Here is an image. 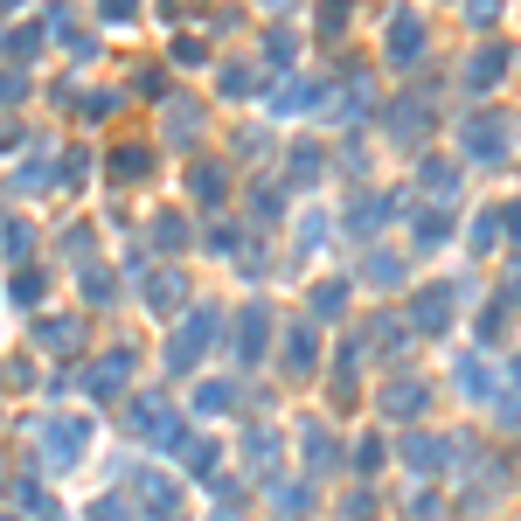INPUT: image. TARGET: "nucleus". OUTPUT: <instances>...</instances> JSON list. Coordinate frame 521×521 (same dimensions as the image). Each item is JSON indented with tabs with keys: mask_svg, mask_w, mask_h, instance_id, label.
<instances>
[{
	"mask_svg": "<svg viewBox=\"0 0 521 521\" xmlns=\"http://www.w3.org/2000/svg\"><path fill=\"white\" fill-rule=\"evenodd\" d=\"M21 91H28V84H21V77H14V70H0V105H14V98H21Z\"/></svg>",
	"mask_w": 521,
	"mask_h": 521,
	"instance_id": "nucleus-41",
	"label": "nucleus"
},
{
	"mask_svg": "<svg viewBox=\"0 0 521 521\" xmlns=\"http://www.w3.org/2000/svg\"><path fill=\"white\" fill-rule=\"evenodd\" d=\"M466 153L473 160H508V119H466Z\"/></svg>",
	"mask_w": 521,
	"mask_h": 521,
	"instance_id": "nucleus-4",
	"label": "nucleus"
},
{
	"mask_svg": "<svg viewBox=\"0 0 521 521\" xmlns=\"http://www.w3.org/2000/svg\"><path fill=\"white\" fill-rule=\"evenodd\" d=\"M264 56H271V63H278V70H285V63H292V56H299V42H292V35H285V28H271V35H264Z\"/></svg>",
	"mask_w": 521,
	"mask_h": 521,
	"instance_id": "nucleus-29",
	"label": "nucleus"
},
{
	"mask_svg": "<svg viewBox=\"0 0 521 521\" xmlns=\"http://www.w3.org/2000/svg\"><path fill=\"white\" fill-rule=\"evenodd\" d=\"M501 70H508V49H480V56L466 63V84H473V91H494Z\"/></svg>",
	"mask_w": 521,
	"mask_h": 521,
	"instance_id": "nucleus-14",
	"label": "nucleus"
},
{
	"mask_svg": "<svg viewBox=\"0 0 521 521\" xmlns=\"http://www.w3.org/2000/svg\"><path fill=\"white\" fill-rule=\"evenodd\" d=\"M14 146H21V126H14V119H0V153H14Z\"/></svg>",
	"mask_w": 521,
	"mask_h": 521,
	"instance_id": "nucleus-42",
	"label": "nucleus"
},
{
	"mask_svg": "<svg viewBox=\"0 0 521 521\" xmlns=\"http://www.w3.org/2000/svg\"><path fill=\"white\" fill-rule=\"evenodd\" d=\"M77 341H84V327H77V320H42V348H56V355H70Z\"/></svg>",
	"mask_w": 521,
	"mask_h": 521,
	"instance_id": "nucleus-19",
	"label": "nucleus"
},
{
	"mask_svg": "<svg viewBox=\"0 0 521 521\" xmlns=\"http://www.w3.org/2000/svg\"><path fill=\"white\" fill-rule=\"evenodd\" d=\"M424 56V21L417 14H396L390 21V63H417Z\"/></svg>",
	"mask_w": 521,
	"mask_h": 521,
	"instance_id": "nucleus-8",
	"label": "nucleus"
},
{
	"mask_svg": "<svg viewBox=\"0 0 521 521\" xmlns=\"http://www.w3.org/2000/svg\"><path fill=\"white\" fill-rule=\"evenodd\" d=\"M0 49H7V56H35V49H42V28H7Z\"/></svg>",
	"mask_w": 521,
	"mask_h": 521,
	"instance_id": "nucleus-28",
	"label": "nucleus"
},
{
	"mask_svg": "<svg viewBox=\"0 0 521 521\" xmlns=\"http://www.w3.org/2000/svg\"><path fill=\"white\" fill-rule=\"evenodd\" d=\"M348 21H355L348 0H327V7H320V35H348Z\"/></svg>",
	"mask_w": 521,
	"mask_h": 521,
	"instance_id": "nucleus-24",
	"label": "nucleus"
},
{
	"mask_svg": "<svg viewBox=\"0 0 521 521\" xmlns=\"http://www.w3.org/2000/svg\"><path fill=\"white\" fill-rule=\"evenodd\" d=\"M91 521H132V508H126V501H98V508H91Z\"/></svg>",
	"mask_w": 521,
	"mask_h": 521,
	"instance_id": "nucleus-40",
	"label": "nucleus"
},
{
	"mask_svg": "<svg viewBox=\"0 0 521 521\" xmlns=\"http://www.w3.org/2000/svg\"><path fill=\"white\" fill-rule=\"evenodd\" d=\"M28 244H35V230H28V223H0V251H7L14 264L28 258Z\"/></svg>",
	"mask_w": 521,
	"mask_h": 521,
	"instance_id": "nucleus-23",
	"label": "nucleus"
},
{
	"mask_svg": "<svg viewBox=\"0 0 521 521\" xmlns=\"http://www.w3.org/2000/svg\"><path fill=\"white\" fill-rule=\"evenodd\" d=\"M188 473L195 480H216V445H188Z\"/></svg>",
	"mask_w": 521,
	"mask_h": 521,
	"instance_id": "nucleus-33",
	"label": "nucleus"
},
{
	"mask_svg": "<svg viewBox=\"0 0 521 521\" xmlns=\"http://www.w3.org/2000/svg\"><path fill=\"white\" fill-rule=\"evenodd\" d=\"M264 341H271V306L251 299L244 320H237V362H264Z\"/></svg>",
	"mask_w": 521,
	"mask_h": 521,
	"instance_id": "nucleus-3",
	"label": "nucleus"
},
{
	"mask_svg": "<svg viewBox=\"0 0 521 521\" xmlns=\"http://www.w3.org/2000/svg\"><path fill=\"white\" fill-rule=\"evenodd\" d=\"M112 174H119V181H139V174H153V153H146V146H119V153H112Z\"/></svg>",
	"mask_w": 521,
	"mask_h": 521,
	"instance_id": "nucleus-16",
	"label": "nucleus"
},
{
	"mask_svg": "<svg viewBox=\"0 0 521 521\" xmlns=\"http://www.w3.org/2000/svg\"><path fill=\"white\" fill-rule=\"evenodd\" d=\"M355 383H362V348H341L334 355V403H355Z\"/></svg>",
	"mask_w": 521,
	"mask_h": 521,
	"instance_id": "nucleus-15",
	"label": "nucleus"
},
{
	"mask_svg": "<svg viewBox=\"0 0 521 521\" xmlns=\"http://www.w3.org/2000/svg\"><path fill=\"white\" fill-rule=\"evenodd\" d=\"M424 126H431V105H424V98H396V105H390V132L403 139V146H417Z\"/></svg>",
	"mask_w": 521,
	"mask_h": 521,
	"instance_id": "nucleus-7",
	"label": "nucleus"
},
{
	"mask_svg": "<svg viewBox=\"0 0 521 521\" xmlns=\"http://www.w3.org/2000/svg\"><path fill=\"white\" fill-rule=\"evenodd\" d=\"M410 320H417L424 334H445V327H452V292H445V285H431V292H417V306H410Z\"/></svg>",
	"mask_w": 521,
	"mask_h": 521,
	"instance_id": "nucleus-6",
	"label": "nucleus"
},
{
	"mask_svg": "<svg viewBox=\"0 0 521 521\" xmlns=\"http://www.w3.org/2000/svg\"><path fill=\"white\" fill-rule=\"evenodd\" d=\"M216 334H223V313H216V306H195V313L181 320V334L167 341V369H174V376H188V369L202 362V348H209Z\"/></svg>",
	"mask_w": 521,
	"mask_h": 521,
	"instance_id": "nucleus-1",
	"label": "nucleus"
},
{
	"mask_svg": "<svg viewBox=\"0 0 521 521\" xmlns=\"http://www.w3.org/2000/svg\"><path fill=\"white\" fill-rule=\"evenodd\" d=\"M188 188H195V202H209V209H223V195H230V174H223L216 160H195V174H188Z\"/></svg>",
	"mask_w": 521,
	"mask_h": 521,
	"instance_id": "nucleus-9",
	"label": "nucleus"
},
{
	"mask_svg": "<svg viewBox=\"0 0 521 521\" xmlns=\"http://www.w3.org/2000/svg\"><path fill=\"white\" fill-rule=\"evenodd\" d=\"M285 369H292V376H306V369H313V334H306V327L285 341Z\"/></svg>",
	"mask_w": 521,
	"mask_h": 521,
	"instance_id": "nucleus-22",
	"label": "nucleus"
},
{
	"mask_svg": "<svg viewBox=\"0 0 521 521\" xmlns=\"http://www.w3.org/2000/svg\"><path fill=\"white\" fill-rule=\"evenodd\" d=\"M112 292H119V285H112V271H98V264H91V271H84V299H91V306H112Z\"/></svg>",
	"mask_w": 521,
	"mask_h": 521,
	"instance_id": "nucleus-26",
	"label": "nucleus"
},
{
	"mask_svg": "<svg viewBox=\"0 0 521 521\" xmlns=\"http://www.w3.org/2000/svg\"><path fill=\"white\" fill-rule=\"evenodd\" d=\"M230 403H237V383H202L195 390V410H209V417H223Z\"/></svg>",
	"mask_w": 521,
	"mask_h": 521,
	"instance_id": "nucleus-20",
	"label": "nucleus"
},
{
	"mask_svg": "<svg viewBox=\"0 0 521 521\" xmlns=\"http://www.w3.org/2000/svg\"><path fill=\"white\" fill-rule=\"evenodd\" d=\"M417 188H424L431 202H452V195H459V167H452V160H424Z\"/></svg>",
	"mask_w": 521,
	"mask_h": 521,
	"instance_id": "nucleus-11",
	"label": "nucleus"
},
{
	"mask_svg": "<svg viewBox=\"0 0 521 521\" xmlns=\"http://www.w3.org/2000/svg\"><path fill=\"white\" fill-rule=\"evenodd\" d=\"M84 112H91V119H105V112H119V91H91V98H84Z\"/></svg>",
	"mask_w": 521,
	"mask_h": 521,
	"instance_id": "nucleus-36",
	"label": "nucleus"
},
{
	"mask_svg": "<svg viewBox=\"0 0 521 521\" xmlns=\"http://www.w3.org/2000/svg\"><path fill=\"white\" fill-rule=\"evenodd\" d=\"M466 14H473V28H494V21H501V7H494V0H473Z\"/></svg>",
	"mask_w": 521,
	"mask_h": 521,
	"instance_id": "nucleus-39",
	"label": "nucleus"
},
{
	"mask_svg": "<svg viewBox=\"0 0 521 521\" xmlns=\"http://www.w3.org/2000/svg\"><path fill=\"white\" fill-rule=\"evenodd\" d=\"M369 278H376V285H396V278H403V258H383V251H376V258H369Z\"/></svg>",
	"mask_w": 521,
	"mask_h": 521,
	"instance_id": "nucleus-35",
	"label": "nucleus"
},
{
	"mask_svg": "<svg viewBox=\"0 0 521 521\" xmlns=\"http://www.w3.org/2000/svg\"><path fill=\"white\" fill-rule=\"evenodd\" d=\"M84 445H91V424H84V417H49V424H42V459H49V473H70V466L84 459Z\"/></svg>",
	"mask_w": 521,
	"mask_h": 521,
	"instance_id": "nucleus-2",
	"label": "nucleus"
},
{
	"mask_svg": "<svg viewBox=\"0 0 521 521\" xmlns=\"http://www.w3.org/2000/svg\"><path fill=\"white\" fill-rule=\"evenodd\" d=\"M403 452H410V466H417V473H438V459H445V445H438V438H424V431H417Z\"/></svg>",
	"mask_w": 521,
	"mask_h": 521,
	"instance_id": "nucleus-21",
	"label": "nucleus"
},
{
	"mask_svg": "<svg viewBox=\"0 0 521 521\" xmlns=\"http://www.w3.org/2000/svg\"><path fill=\"white\" fill-rule=\"evenodd\" d=\"M98 14H105V21H132V14H139V0H98Z\"/></svg>",
	"mask_w": 521,
	"mask_h": 521,
	"instance_id": "nucleus-38",
	"label": "nucleus"
},
{
	"mask_svg": "<svg viewBox=\"0 0 521 521\" xmlns=\"http://www.w3.org/2000/svg\"><path fill=\"white\" fill-rule=\"evenodd\" d=\"M355 466H362V473H383V438H362V445H355Z\"/></svg>",
	"mask_w": 521,
	"mask_h": 521,
	"instance_id": "nucleus-34",
	"label": "nucleus"
},
{
	"mask_svg": "<svg viewBox=\"0 0 521 521\" xmlns=\"http://www.w3.org/2000/svg\"><path fill=\"white\" fill-rule=\"evenodd\" d=\"M264 7H285V0H264Z\"/></svg>",
	"mask_w": 521,
	"mask_h": 521,
	"instance_id": "nucleus-43",
	"label": "nucleus"
},
{
	"mask_svg": "<svg viewBox=\"0 0 521 521\" xmlns=\"http://www.w3.org/2000/svg\"><path fill=\"white\" fill-rule=\"evenodd\" d=\"M153 244H160V251H181V244H188V223H181L174 209H160V216H153Z\"/></svg>",
	"mask_w": 521,
	"mask_h": 521,
	"instance_id": "nucleus-18",
	"label": "nucleus"
},
{
	"mask_svg": "<svg viewBox=\"0 0 521 521\" xmlns=\"http://www.w3.org/2000/svg\"><path fill=\"white\" fill-rule=\"evenodd\" d=\"M167 119H174V139H195V105H174Z\"/></svg>",
	"mask_w": 521,
	"mask_h": 521,
	"instance_id": "nucleus-37",
	"label": "nucleus"
},
{
	"mask_svg": "<svg viewBox=\"0 0 521 521\" xmlns=\"http://www.w3.org/2000/svg\"><path fill=\"white\" fill-rule=\"evenodd\" d=\"M126 383H132V348H112V362H98V369H91V396H98V403H112Z\"/></svg>",
	"mask_w": 521,
	"mask_h": 521,
	"instance_id": "nucleus-5",
	"label": "nucleus"
},
{
	"mask_svg": "<svg viewBox=\"0 0 521 521\" xmlns=\"http://www.w3.org/2000/svg\"><path fill=\"white\" fill-rule=\"evenodd\" d=\"M244 459H251L258 473H278V438H271V431H251V438H244Z\"/></svg>",
	"mask_w": 521,
	"mask_h": 521,
	"instance_id": "nucleus-17",
	"label": "nucleus"
},
{
	"mask_svg": "<svg viewBox=\"0 0 521 521\" xmlns=\"http://www.w3.org/2000/svg\"><path fill=\"white\" fill-rule=\"evenodd\" d=\"M445 244V216H417V244L410 251H438Z\"/></svg>",
	"mask_w": 521,
	"mask_h": 521,
	"instance_id": "nucleus-30",
	"label": "nucleus"
},
{
	"mask_svg": "<svg viewBox=\"0 0 521 521\" xmlns=\"http://www.w3.org/2000/svg\"><path fill=\"white\" fill-rule=\"evenodd\" d=\"M313 174H320V146H299V153H292V181H299V188H306V181H313Z\"/></svg>",
	"mask_w": 521,
	"mask_h": 521,
	"instance_id": "nucleus-32",
	"label": "nucleus"
},
{
	"mask_svg": "<svg viewBox=\"0 0 521 521\" xmlns=\"http://www.w3.org/2000/svg\"><path fill=\"white\" fill-rule=\"evenodd\" d=\"M341 299H348V285H320L313 292V320H341Z\"/></svg>",
	"mask_w": 521,
	"mask_h": 521,
	"instance_id": "nucleus-27",
	"label": "nucleus"
},
{
	"mask_svg": "<svg viewBox=\"0 0 521 521\" xmlns=\"http://www.w3.org/2000/svg\"><path fill=\"white\" fill-rule=\"evenodd\" d=\"M42 285H49V278H42L35 264H21V271H14V299H21V306H35V299H42Z\"/></svg>",
	"mask_w": 521,
	"mask_h": 521,
	"instance_id": "nucleus-25",
	"label": "nucleus"
},
{
	"mask_svg": "<svg viewBox=\"0 0 521 521\" xmlns=\"http://www.w3.org/2000/svg\"><path fill=\"white\" fill-rule=\"evenodd\" d=\"M424 383H417V376H396L390 390H383V410H390V417H417V410H424Z\"/></svg>",
	"mask_w": 521,
	"mask_h": 521,
	"instance_id": "nucleus-10",
	"label": "nucleus"
},
{
	"mask_svg": "<svg viewBox=\"0 0 521 521\" xmlns=\"http://www.w3.org/2000/svg\"><path fill=\"white\" fill-rule=\"evenodd\" d=\"M299 105H313V84H285V91L271 98V112H299Z\"/></svg>",
	"mask_w": 521,
	"mask_h": 521,
	"instance_id": "nucleus-31",
	"label": "nucleus"
},
{
	"mask_svg": "<svg viewBox=\"0 0 521 521\" xmlns=\"http://www.w3.org/2000/svg\"><path fill=\"white\" fill-rule=\"evenodd\" d=\"M508 230H515V202L487 209V216L473 223V244H480V251H494V244H508Z\"/></svg>",
	"mask_w": 521,
	"mask_h": 521,
	"instance_id": "nucleus-12",
	"label": "nucleus"
},
{
	"mask_svg": "<svg viewBox=\"0 0 521 521\" xmlns=\"http://www.w3.org/2000/svg\"><path fill=\"white\" fill-rule=\"evenodd\" d=\"M181 299H188L181 271H153V278H146V306H153V313H174Z\"/></svg>",
	"mask_w": 521,
	"mask_h": 521,
	"instance_id": "nucleus-13",
	"label": "nucleus"
}]
</instances>
